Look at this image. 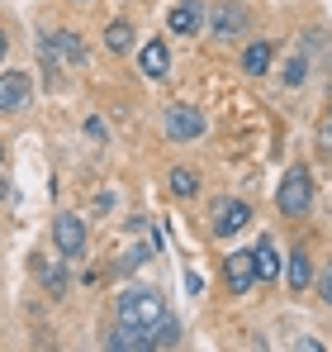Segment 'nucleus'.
I'll list each match as a JSON object with an SVG mask.
<instances>
[{
  "mask_svg": "<svg viewBox=\"0 0 332 352\" xmlns=\"http://www.w3.org/2000/svg\"><path fill=\"white\" fill-rule=\"evenodd\" d=\"M328 129H332V119H328Z\"/></svg>",
  "mask_w": 332,
  "mask_h": 352,
  "instance_id": "obj_22",
  "label": "nucleus"
},
{
  "mask_svg": "<svg viewBox=\"0 0 332 352\" xmlns=\"http://www.w3.org/2000/svg\"><path fill=\"white\" fill-rule=\"evenodd\" d=\"M166 29H171V34H195V29H204V5H200V0H176L171 14H166Z\"/></svg>",
  "mask_w": 332,
  "mask_h": 352,
  "instance_id": "obj_7",
  "label": "nucleus"
},
{
  "mask_svg": "<svg viewBox=\"0 0 332 352\" xmlns=\"http://www.w3.org/2000/svg\"><path fill=\"white\" fill-rule=\"evenodd\" d=\"M138 67H143V76L162 81L166 72H171V53H166V43H147V48L138 53Z\"/></svg>",
  "mask_w": 332,
  "mask_h": 352,
  "instance_id": "obj_11",
  "label": "nucleus"
},
{
  "mask_svg": "<svg viewBox=\"0 0 332 352\" xmlns=\"http://www.w3.org/2000/svg\"><path fill=\"white\" fill-rule=\"evenodd\" d=\"M309 281H313V262H309V252L299 248V252H289V291H309Z\"/></svg>",
  "mask_w": 332,
  "mask_h": 352,
  "instance_id": "obj_13",
  "label": "nucleus"
},
{
  "mask_svg": "<svg viewBox=\"0 0 332 352\" xmlns=\"http://www.w3.org/2000/svg\"><path fill=\"white\" fill-rule=\"evenodd\" d=\"M304 67H309V62H304V58H294L289 67H285V81H289V86H299V81H304Z\"/></svg>",
  "mask_w": 332,
  "mask_h": 352,
  "instance_id": "obj_18",
  "label": "nucleus"
},
{
  "mask_svg": "<svg viewBox=\"0 0 332 352\" xmlns=\"http://www.w3.org/2000/svg\"><path fill=\"white\" fill-rule=\"evenodd\" d=\"M34 272H38V281H43L53 295L67 291V272H62V262H53V257H38V267H34Z\"/></svg>",
  "mask_w": 332,
  "mask_h": 352,
  "instance_id": "obj_14",
  "label": "nucleus"
},
{
  "mask_svg": "<svg viewBox=\"0 0 332 352\" xmlns=\"http://www.w3.org/2000/svg\"><path fill=\"white\" fill-rule=\"evenodd\" d=\"M105 48H110V53H128V48H133V24H128V19H114L110 29H105Z\"/></svg>",
  "mask_w": 332,
  "mask_h": 352,
  "instance_id": "obj_15",
  "label": "nucleus"
},
{
  "mask_svg": "<svg viewBox=\"0 0 332 352\" xmlns=\"http://www.w3.org/2000/svg\"><path fill=\"white\" fill-rule=\"evenodd\" d=\"M162 129H166L171 143H195V138L204 133V115H200L195 105H166Z\"/></svg>",
  "mask_w": 332,
  "mask_h": 352,
  "instance_id": "obj_3",
  "label": "nucleus"
},
{
  "mask_svg": "<svg viewBox=\"0 0 332 352\" xmlns=\"http://www.w3.org/2000/svg\"><path fill=\"white\" fill-rule=\"evenodd\" d=\"M209 29H214L219 38H237V34L247 29V10L233 5V0H223V5H214V14H209Z\"/></svg>",
  "mask_w": 332,
  "mask_h": 352,
  "instance_id": "obj_8",
  "label": "nucleus"
},
{
  "mask_svg": "<svg viewBox=\"0 0 332 352\" xmlns=\"http://www.w3.org/2000/svg\"><path fill=\"white\" fill-rule=\"evenodd\" d=\"M5 53H10V38H5V29H0V62H5Z\"/></svg>",
  "mask_w": 332,
  "mask_h": 352,
  "instance_id": "obj_20",
  "label": "nucleus"
},
{
  "mask_svg": "<svg viewBox=\"0 0 332 352\" xmlns=\"http://www.w3.org/2000/svg\"><path fill=\"white\" fill-rule=\"evenodd\" d=\"M318 295H323V300H328V305H332V267H328V272H323V281H318Z\"/></svg>",
  "mask_w": 332,
  "mask_h": 352,
  "instance_id": "obj_19",
  "label": "nucleus"
},
{
  "mask_svg": "<svg viewBox=\"0 0 332 352\" xmlns=\"http://www.w3.org/2000/svg\"><path fill=\"white\" fill-rule=\"evenodd\" d=\"M195 190H200V176L190 172V167H176V172H171V195H176V200H190Z\"/></svg>",
  "mask_w": 332,
  "mask_h": 352,
  "instance_id": "obj_17",
  "label": "nucleus"
},
{
  "mask_svg": "<svg viewBox=\"0 0 332 352\" xmlns=\"http://www.w3.org/2000/svg\"><path fill=\"white\" fill-rule=\"evenodd\" d=\"M276 205H280V214H289V219L309 214V205H313V176H309V167H289L285 172V181L276 190Z\"/></svg>",
  "mask_w": 332,
  "mask_h": 352,
  "instance_id": "obj_2",
  "label": "nucleus"
},
{
  "mask_svg": "<svg viewBox=\"0 0 332 352\" xmlns=\"http://www.w3.org/2000/svg\"><path fill=\"white\" fill-rule=\"evenodd\" d=\"M29 105V76L24 72H5L0 76V115H14Z\"/></svg>",
  "mask_w": 332,
  "mask_h": 352,
  "instance_id": "obj_9",
  "label": "nucleus"
},
{
  "mask_svg": "<svg viewBox=\"0 0 332 352\" xmlns=\"http://www.w3.org/2000/svg\"><path fill=\"white\" fill-rule=\"evenodd\" d=\"M271 62H276V48H271V43H252V48L242 53V72H247V76H266Z\"/></svg>",
  "mask_w": 332,
  "mask_h": 352,
  "instance_id": "obj_12",
  "label": "nucleus"
},
{
  "mask_svg": "<svg viewBox=\"0 0 332 352\" xmlns=\"http://www.w3.org/2000/svg\"><path fill=\"white\" fill-rule=\"evenodd\" d=\"M252 257H257V276H261V281H276V276H280V248H276V238H271V234L257 238Z\"/></svg>",
  "mask_w": 332,
  "mask_h": 352,
  "instance_id": "obj_10",
  "label": "nucleus"
},
{
  "mask_svg": "<svg viewBox=\"0 0 332 352\" xmlns=\"http://www.w3.org/2000/svg\"><path fill=\"white\" fill-rule=\"evenodd\" d=\"M0 162H5V148H0Z\"/></svg>",
  "mask_w": 332,
  "mask_h": 352,
  "instance_id": "obj_21",
  "label": "nucleus"
},
{
  "mask_svg": "<svg viewBox=\"0 0 332 352\" xmlns=\"http://www.w3.org/2000/svg\"><path fill=\"white\" fill-rule=\"evenodd\" d=\"M53 34H57V53L71 62V67H81V62H86V43H81L76 34H67V29H53Z\"/></svg>",
  "mask_w": 332,
  "mask_h": 352,
  "instance_id": "obj_16",
  "label": "nucleus"
},
{
  "mask_svg": "<svg viewBox=\"0 0 332 352\" xmlns=\"http://www.w3.org/2000/svg\"><path fill=\"white\" fill-rule=\"evenodd\" d=\"M53 238H57V252L62 257H81L86 252V224H81V214H57Z\"/></svg>",
  "mask_w": 332,
  "mask_h": 352,
  "instance_id": "obj_6",
  "label": "nucleus"
},
{
  "mask_svg": "<svg viewBox=\"0 0 332 352\" xmlns=\"http://www.w3.org/2000/svg\"><path fill=\"white\" fill-rule=\"evenodd\" d=\"M166 319V300L152 286H133L119 295V329H157Z\"/></svg>",
  "mask_w": 332,
  "mask_h": 352,
  "instance_id": "obj_1",
  "label": "nucleus"
},
{
  "mask_svg": "<svg viewBox=\"0 0 332 352\" xmlns=\"http://www.w3.org/2000/svg\"><path fill=\"white\" fill-rule=\"evenodd\" d=\"M247 224H252V205H247V200H219V205H214V224H209V229L219 238H233L237 229H247Z\"/></svg>",
  "mask_w": 332,
  "mask_h": 352,
  "instance_id": "obj_5",
  "label": "nucleus"
},
{
  "mask_svg": "<svg viewBox=\"0 0 332 352\" xmlns=\"http://www.w3.org/2000/svg\"><path fill=\"white\" fill-rule=\"evenodd\" d=\"M223 281H228V291L233 295H247L261 276H257V257H252V248H233V257L223 262Z\"/></svg>",
  "mask_w": 332,
  "mask_h": 352,
  "instance_id": "obj_4",
  "label": "nucleus"
}]
</instances>
